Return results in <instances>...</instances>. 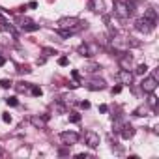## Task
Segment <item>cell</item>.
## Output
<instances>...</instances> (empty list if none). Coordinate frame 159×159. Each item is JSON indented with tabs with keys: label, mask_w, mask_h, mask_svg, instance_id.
<instances>
[{
	"label": "cell",
	"mask_w": 159,
	"mask_h": 159,
	"mask_svg": "<svg viewBox=\"0 0 159 159\" xmlns=\"http://www.w3.org/2000/svg\"><path fill=\"white\" fill-rule=\"evenodd\" d=\"M114 11L118 17L122 19H127L133 11H135V4L129 2V0H116V4H114Z\"/></svg>",
	"instance_id": "1"
},
{
	"label": "cell",
	"mask_w": 159,
	"mask_h": 159,
	"mask_svg": "<svg viewBox=\"0 0 159 159\" xmlns=\"http://www.w3.org/2000/svg\"><path fill=\"white\" fill-rule=\"evenodd\" d=\"M140 88H142L144 94L155 92V88H157V73H153V75H150V77H144L142 83H140Z\"/></svg>",
	"instance_id": "2"
},
{
	"label": "cell",
	"mask_w": 159,
	"mask_h": 159,
	"mask_svg": "<svg viewBox=\"0 0 159 159\" xmlns=\"http://www.w3.org/2000/svg\"><path fill=\"white\" fill-rule=\"evenodd\" d=\"M155 25H157V23L148 21L146 17H139V19L135 21V28H137L139 32H142V34H150V32L155 28Z\"/></svg>",
	"instance_id": "3"
},
{
	"label": "cell",
	"mask_w": 159,
	"mask_h": 159,
	"mask_svg": "<svg viewBox=\"0 0 159 159\" xmlns=\"http://www.w3.org/2000/svg\"><path fill=\"white\" fill-rule=\"evenodd\" d=\"M58 139H60V142L62 144H66V146H73V144H77L79 142V133H75V131H62L60 135H58Z\"/></svg>",
	"instance_id": "4"
},
{
	"label": "cell",
	"mask_w": 159,
	"mask_h": 159,
	"mask_svg": "<svg viewBox=\"0 0 159 159\" xmlns=\"http://www.w3.org/2000/svg\"><path fill=\"white\" fill-rule=\"evenodd\" d=\"M116 79H118L122 84H131V83H133V73H131L129 69H120V71L116 73Z\"/></svg>",
	"instance_id": "5"
},
{
	"label": "cell",
	"mask_w": 159,
	"mask_h": 159,
	"mask_svg": "<svg viewBox=\"0 0 159 159\" xmlns=\"http://www.w3.org/2000/svg\"><path fill=\"white\" fill-rule=\"evenodd\" d=\"M84 140H86V144L90 148H98L99 146V135L96 131H86L84 133Z\"/></svg>",
	"instance_id": "6"
},
{
	"label": "cell",
	"mask_w": 159,
	"mask_h": 159,
	"mask_svg": "<svg viewBox=\"0 0 159 159\" xmlns=\"http://www.w3.org/2000/svg\"><path fill=\"white\" fill-rule=\"evenodd\" d=\"M47 122H49V114H45V116H32L30 118V124L34 127H38V129H43L47 125Z\"/></svg>",
	"instance_id": "7"
},
{
	"label": "cell",
	"mask_w": 159,
	"mask_h": 159,
	"mask_svg": "<svg viewBox=\"0 0 159 159\" xmlns=\"http://www.w3.org/2000/svg\"><path fill=\"white\" fill-rule=\"evenodd\" d=\"M120 135H122V139H131L133 135H135V127L131 125V124H122L120 125Z\"/></svg>",
	"instance_id": "8"
},
{
	"label": "cell",
	"mask_w": 159,
	"mask_h": 159,
	"mask_svg": "<svg viewBox=\"0 0 159 159\" xmlns=\"http://www.w3.org/2000/svg\"><path fill=\"white\" fill-rule=\"evenodd\" d=\"M118 64H120L122 69H131V64H133L131 54H122V56H118Z\"/></svg>",
	"instance_id": "9"
},
{
	"label": "cell",
	"mask_w": 159,
	"mask_h": 159,
	"mask_svg": "<svg viewBox=\"0 0 159 159\" xmlns=\"http://www.w3.org/2000/svg\"><path fill=\"white\" fill-rule=\"evenodd\" d=\"M90 10L96 13H103L105 11V2L103 0H90Z\"/></svg>",
	"instance_id": "10"
},
{
	"label": "cell",
	"mask_w": 159,
	"mask_h": 159,
	"mask_svg": "<svg viewBox=\"0 0 159 159\" xmlns=\"http://www.w3.org/2000/svg\"><path fill=\"white\" fill-rule=\"evenodd\" d=\"M86 86H88V90H92V92H96V90H105V88H107L105 81H92V83H88Z\"/></svg>",
	"instance_id": "11"
},
{
	"label": "cell",
	"mask_w": 159,
	"mask_h": 159,
	"mask_svg": "<svg viewBox=\"0 0 159 159\" xmlns=\"http://www.w3.org/2000/svg\"><path fill=\"white\" fill-rule=\"evenodd\" d=\"M77 52L81 54V56H94V52H92V49H90V45H86V43H83V45H79V49H77Z\"/></svg>",
	"instance_id": "12"
},
{
	"label": "cell",
	"mask_w": 159,
	"mask_h": 159,
	"mask_svg": "<svg viewBox=\"0 0 159 159\" xmlns=\"http://www.w3.org/2000/svg\"><path fill=\"white\" fill-rule=\"evenodd\" d=\"M144 17H146L148 21H153V23H157V11H155V8H148V10L144 11Z\"/></svg>",
	"instance_id": "13"
},
{
	"label": "cell",
	"mask_w": 159,
	"mask_h": 159,
	"mask_svg": "<svg viewBox=\"0 0 159 159\" xmlns=\"http://www.w3.org/2000/svg\"><path fill=\"white\" fill-rule=\"evenodd\" d=\"M30 86H32V84H28V83H25V81H21V83L15 84L17 92H26V90H30Z\"/></svg>",
	"instance_id": "14"
},
{
	"label": "cell",
	"mask_w": 159,
	"mask_h": 159,
	"mask_svg": "<svg viewBox=\"0 0 159 159\" xmlns=\"http://www.w3.org/2000/svg\"><path fill=\"white\" fill-rule=\"evenodd\" d=\"M86 71H90V73H94V71H99L101 69V66L99 64H94V62H90V64H86V67H84Z\"/></svg>",
	"instance_id": "15"
},
{
	"label": "cell",
	"mask_w": 159,
	"mask_h": 159,
	"mask_svg": "<svg viewBox=\"0 0 159 159\" xmlns=\"http://www.w3.org/2000/svg\"><path fill=\"white\" fill-rule=\"evenodd\" d=\"M148 112H150V111H148L146 107H139V109H135V111H133V114H135V116H148Z\"/></svg>",
	"instance_id": "16"
},
{
	"label": "cell",
	"mask_w": 159,
	"mask_h": 159,
	"mask_svg": "<svg viewBox=\"0 0 159 159\" xmlns=\"http://www.w3.org/2000/svg\"><path fill=\"white\" fill-rule=\"evenodd\" d=\"M146 71H148V66H146V64H139L137 69H135L137 75H146Z\"/></svg>",
	"instance_id": "17"
},
{
	"label": "cell",
	"mask_w": 159,
	"mask_h": 159,
	"mask_svg": "<svg viewBox=\"0 0 159 159\" xmlns=\"http://www.w3.org/2000/svg\"><path fill=\"white\" fill-rule=\"evenodd\" d=\"M148 105L152 107V109H155V105H157V98L153 96V92L150 94V98H148Z\"/></svg>",
	"instance_id": "18"
},
{
	"label": "cell",
	"mask_w": 159,
	"mask_h": 159,
	"mask_svg": "<svg viewBox=\"0 0 159 159\" xmlns=\"http://www.w3.org/2000/svg\"><path fill=\"white\" fill-rule=\"evenodd\" d=\"M69 122H73V124H79V122H81V114L71 112V114H69Z\"/></svg>",
	"instance_id": "19"
},
{
	"label": "cell",
	"mask_w": 159,
	"mask_h": 159,
	"mask_svg": "<svg viewBox=\"0 0 159 159\" xmlns=\"http://www.w3.org/2000/svg\"><path fill=\"white\" fill-rule=\"evenodd\" d=\"M30 92H32V96H36V98L43 94V90H41L39 86H30Z\"/></svg>",
	"instance_id": "20"
},
{
	"label": "cell",
	"mask_w": 159,
	"mask_h": 159,
	"mask_svg": "<svg viewBox=\"0 0 159 159\" xmlns=\"http://www.w3.org/2000/svg\"><path fill=\"white\" fill-rule=\"evenodd\" d=\"M25 30H26V32H34V30H39V25H34V23H30V25H26V26H25Z\"/></svg>",
	"instance_id": "21"
},
{
	"label": "cell",
	"mask_w": 159,
	"mask_h": 159,
	"mask_svg": "<svg viewBox=\"0 0 159 159\" xmlns=\"http://www.w3.org/2000/svg\"><path fill=\"white\" fill-rule=\"evenodd\" d=\"M6 103H8L10 107H17V105H19V101H17V98H8V99H6Z\"/></svg>",
	"instance_id": "22"
},
{
	"label": "cell",
	"mask_w": 159,
	"mask_h": 159,
	"mask_svg": "<svg viewBox=\"0 0 159 159\" xmlns=\"http://www.w3.org/2000/svg\"><path fill=\"white\" fill-rule=\"evenodd\" d=\"M54 111H56V112H66V107L62 105V101H58V103L54 105Z\"/></svg>",
	"instance_id": "23"
},
{
	"label": "cell",
	"mask_w": 159,
	"mask_h": 159,
	"mask_svg": "<svg viewBox=\"0 0 159 159\" xmlns=\"http://www.w3.org/2000/svg\"><path fill=\"white\" fill-rule=\"evenodd\" d=\"M58 64H60V66H67V64H69L67 56H60V58H58Z\"/></svg>",
	"instance_id": "24"
},
{
	"label": "cell",
	"mask_w": 159,
	"mask_h": 159,
	"mask_svg": "<svg viewBox=\"0 0 159 159\" xmlns=\"http://www.w3.org/2000/svg\"><path fill=\"white\" fill-rule=\"evenodd\" d=\"M0 86H2V88H10V86H11V81L4 79V81H0Z\"/></svg>",
	"instance_id": "25"
},
{
	"label": "cell",
	"mask_w": 159,
	"mask_h": 159,
	"mask_svg": "<svg viewBox=\"0 0 159 159\" xmlns=\"http://www.w3.org/2000/svg\"><path fill=\"white\" fill-rule=\"evenodd\" d=\"M2 120H4L6 124H10V122H11V116H10L8 112H4V114H2Z\"/></svg>",
	"instance_id": "26"
},
{
	"label": "cell",
	"mask_w": 159,
	"mask_h": 159,
	"mask_svg": "<svg viewBox=\"0 0 159 159\" xmlns=\"http://www.w3.org/2000/svg\"><path fill=\"white\" fill-rule=\"evenodd\" d=\"M43 52H45L47 56H49V54H56V51H54V49H43Z\"/></svg>",
	"instance_id": "27"
},
{
	"label": "cell",
	"mask_w": 159,
	"mask_h": 159,
	"mask_svg": "<svg viewBox=\"0 0 159 159\" xmlns=\"http://www.w3.org/2000/svg\"><path fill=\"white\" fill-rule=\"evenodd\" d=\"M107 111H109V107H107V105H99V112H103V114H105Z\"/></svg>",
	"instance_id": "28"
},
{
	"label": "cell",
	"mask_w": 159,
	"mask_h": 159,
	"mask_svg": "<svg viewBox=\"0 0 159 159\" xmlns=\"http://www.w3.org/2000/svg\"><path fill=\"white\" fill-rule=\"evenodd\" d=\"M120 92H122V86H114L112 88V94H120Z\"/></svg>",
	"instance_id": "29"
},
{
	"label": "cell",
	"mask_w": 159,
	"mask_h": 159,
	"mask_svg": "<svg viewBox=\"0 0 159 159\" xmlns=\"http://www.w3.org/2000/svg\"><path fill=\"white\" fill-rule=\"evenodd\" d=\"M81 107H83V109H90V103H88V101H83Z\"/></svg>",
	"instance_id": "30"
},
{
	"label": "cell",
	"mask_w": 159,
	"mask_h": 159,
	"mask_svg": "<svg viewBox=\"0 0 159 159\" xmlns=\"http://www.w3.org/2000/svg\"><path fill=\"white\" fill-rule=\"evenodd\" d=\"M4 64H6V58H4V56H0V67H2Z\"/></svg>",
	"instance_id": "31"
},
{
	"label": "cell",
	"mask_w": 159,
	"mask_h": 159,
	"mask_svg": "<svg viewBox=\"0 0 159 159\" xmlns=\"http://www.w3.org/2000/svg\"><path fill=\"white\" fill-rule=\"evenodd\" d=\"M0 155H2V150H0Z\"/></svg>",
	"instance_id": "32"
}]
</instances>
